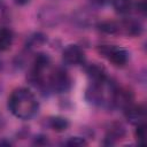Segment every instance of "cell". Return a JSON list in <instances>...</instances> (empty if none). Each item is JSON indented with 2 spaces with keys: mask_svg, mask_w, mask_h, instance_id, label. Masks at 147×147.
<instances>
[{
  "mask_svg": "<svg viewBox=\"0 0 147 147\" xmlns=\"http://www.w3.org/2000/svg\"><path fill=\"white\" fill-rule=\"evenodd\" d=\"M48 86L56 93L67 92L71 86L70 76L63 69H56L48 78Z\"/></svg>",
  "mask_w": 147,
  "mask_h": 147,
  "instance_id": "obj_3",
  "label": "cell"
},
{
  "mask_svg": "<svg viewBox=\"0 0 147 147\" xmlns=\"http://www.w3.org/2000/svg\"><path fill=\"white\" fill-rule=\"evenodd\" d=\"M99 52L117 67L124 65L129 59V54L124 48L114 45H101Z\"/></svg>",
  "mask_w": 147,
  "mask_h": 147,
  "instance_id": "obj_2",
  "label": "cell"
},
{
  "mask_svg": "<svg viewBox=\"0 0 147 147\" xmlns=\"http://www.w3.org/2000/svg\"><path fill=\"white\" fill-rule=\"evenodd\" d=\"M29 1H30V0H14V2H15L16 5H20V6H24V5H26Z\"/></svg>",
  "mask_w": 147,
  "mask_h": 147,
  "instance_id": "obj_16",
  "label": "cell"
},
{
  "mask_svg": "<svg viewBox=\"0 0 147 147\" xmlns=\"http://www.w3.org/2000/svg\"><path fill=\"white\" fill-rule=\"evenodd\" d=\"M137 130H136V137H137V140L142 144L145 141V138H146V125L142 123L140 124H137Z\"/></svg>",
  "mask_w": 147,
  "mask_h": 147,
  "instance_id": "obj_13",
  "label": "cell"
},
{
  "mask_svg": "<svg viewBox=\"0 0 147 147\" xmlns=\"http://www.w3.org/2000/svg\"><path fill=\"white\" fill-rule=\"evenodd\" d=\"M111 5L116 13L125 15L129 14L133 7L132 0H111Z\"/></svg>",
  "mask_w": 147,
  "mask_h": 147,
  "instance_id": "obj_9",
  "label": "cell"
},
{
  "mask_svg": "<svg viewBox=\"0 0 147 147\" xmlns=\"http://www.w3.org/2000/svg\"><path fill=\"white\" fill-rule=\"evenodd\" d=\"M63 62L68 65H78L82 64L85 60V54L83 49L77 45H69L64 51L62 55Z\"/></svg>",
  "mask_w": 147,
  "mask_h": 147,
  "instance_id": "obj_4",
  "label": "cell"
},
{
  "mask_svg": "<svg viewBox=\"0 0 147 147\" xmlns=\"http://www.w3.org/2000/svg\"><path fill=\"white\" fill-rule=\"evenodd\" d=\"M13 42V33L9 29L0 28V52H3L10 47Z\"/></svg>",
  "mask_w": 147,
  "mask_h": 147,
  "instance_id": "obj_10",
  "label": "cell"
},
{
  "mask_svg": "<svg viewBox=\"0 0 147 147\" xmlns=\"http://www.w3.org/2000/svg\"><path fill=\"white\" fill-rule=\"evenodd\" d=\"M49 126L57 131V132H61V131H64L68 129L69 126V122L68 119H65L64 117H60V116H55V117H52L49 118V122H48Z\"/></svg>",
  "mask_w": 147,
  "mask_h": 147,
  "instance_id": "obj_11",
  "label": "cell"
},
{
  "mask_svg": "<svg viewBox=\"0 0 147 147\" xmlns=\"http://www.w3.org/2000/svg\"><path fill=\"white\" fill-rule=\"evenodd\" d=\"M133 100V95L130 91L127 90H123V88H115L114 93H113V98H111V102L121 108H126L127 106H130L132 103Z\"/></svg>",
  "mask_w": 147,
  "mask_h": 147,
  "instance_id": "obj_7",
  "label": "cell"
},
{
  "mask_svg": "<svg viewBox=\"0 0 147 147\" xmlns=\"http://www.w3.org/2000/svg\"><path fill=\"white\" fill-rule=\"evenodd\" d=\"M119 26V32L130 36V37H136L139 36L142 32V25L139 21L133 20V18H127L118 24Z\"/></svg>",
  "mask_w": 147,
  "mask_h": 147,
  "instance_id": "obj_6",
  "label": "cell"
},
{
  "mask_svg": "<svg viewBox=\"0 0 147 147\" xmlns=\"http://www.w3.org/2000/svg\"><path fill=\"white\" fill-rule=\"evenodd\" d=\"M125 118L131 124H140L144 122L145 118V108L140 105H130L124 108Z\"/></svg>",
  "mask_w": 147,
  "mask_h": 147,
  "instance_id": "obj_5",
  "label": "cell"
},
{
  "mask_svg": "<svg viewBox=\"0 0 147 147\" xmlns=\"http://www.w3.org/2000/svg\"><path fill=\"white\" fill-rule=\"evenodd\" d=\"M96 5H99V6H106V5H108L109 2H111V0H93Z\"/></svg>",
  "mask_w": 147,
  "mask_h": 147,
  "instance_id": "obj_15",
  "label": "cell"
},
{
  "mask_svg": "<svg viewBox=\"0 0 147 147\" xmlns=\"http://www.w3.org/2000/svg\"><path fill=\"white\" fill-rule=\"evenodd\" d=\"M98 28L100 31L108 33V34H115L119 32V26L118 23L116 22H110V21H103L98 24Z\"/></svg>",
  "mask_w": 147,
  "mask_h": 147,
  "instance_id": "obj_12",
  "label": "cell"
},
{
  "mask_svg": "<svg viewBox=\"0 0 147 147\" xmlns=\"http://www.w3.org/2000/svg\"><path fill=\"white\" fill-rule=\"evenodd\" d=\"M65 145L67 146H86L87 141L80 137H72L65 142Z\"/></svg>",
  "mask_w": 147,
  "mask_h": 147,
  "instance_id": "obj_14",
  "label": "cell"
},
{
  "mask_svg": "<svg viewBox=\"0 0 147 147\" xmlns=\"http://www.w3.org/2000/svg\"><path fill=\"white\" fill-rule=\"evenodd\" d=\"M86 74H87V77L90 78V80L92 82V84H101L107 80L106 70L96 63L88 65L86 68Z\"/></svg>",
  "mask_w": 147,
  "mask_h": 147,
  "instance_id": "obj_8",
  "label": "cell"
},
{
  "mask_svg": "<svg viewBox=\"0 0 147 147\" xmlns=\"http://www.w3.org/2000/svg\"><path fill=\"white\" fill-rule=\"evenodd\" d=\"M8 108L15 117L30 119L38 110V101L30 90L20 87L11 92L8 99Z\"/></svg>",
  "mask_w": 147,
  "mask_h": 147,
  "instance_id": "obj_1",
  "label": "cell"
}]
</instances>
